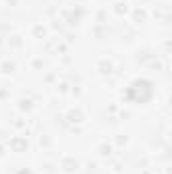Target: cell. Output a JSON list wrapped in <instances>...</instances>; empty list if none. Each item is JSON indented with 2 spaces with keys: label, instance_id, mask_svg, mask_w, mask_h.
Returning <instances> with one entry per match:
<instances>
[{
  "label": "cell",
  "instance_id": "1",
  "mask_svg": "<svg viewBox=\"0 0 172 174\" xmlns=\"http://www.w3.org/2000/svg\"><path fill=\"white\" fill-rule=\"evenodd\" d=\"M12 69H14V65H12V63H10V65L6 63L4 65V73H12Z\"/></svg>",
  "mask_w": 172,
  "mask_h": 174
}]
</instances>
